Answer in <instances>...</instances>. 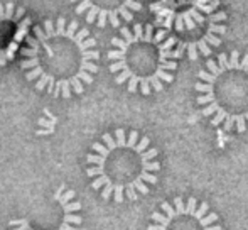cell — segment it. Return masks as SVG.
Instances as JSON below:
<instances>
[{
    "label": "cell",
    "mask_w": 248,
    "mask_h": 230,
    "mask_svg": "<svg viewBox=\"0 0 248 230\" xmlns=\"http://www.w3.org/2000/svg\"><path fill=\"white\" fill-rule=\"evenodd\" d=\"M120 36L111 39L113 49L108 51L110 71L118 85H125L130 93L150 95L172 83L177 58L183 54L174 51L177 43L172 36L166 37L164 29L155 33L152 24H135L134 31L122 27Z\"/></svg>",
    "instance_id": "3"
},
{
    "label": "cell",
    "mask_w": 248,
    "mask_h": 230,
    "mask_svg": "<svg viewBox=\"0 0 248 230\" xmlns=\"http://www.w3.org/2000/svg\"><path fill=\"white\" fill-rule=\"evenodd\" d=\"M31 19L24 7L14 2H0V66L12 61L20 44L29 36Z\"/></svg>",
    "instance_id": "8"
},
{
    "label": "cell",
    "mask_w": 248,
    "mask_h": 230,
    "mask_svg": "<svg viewBox=\"0 0 248 230\" xmlns=\"http://www.w3.org/2000/svg\"><path fill=\"white\" fill-rule=\"evenodd\" d=\"M76 14L85 20L103 29L107 24L118 27L122 22H132L134 12L142 10V3L135 0H83L76 5Z\"/></svg>",
    "instance_id": "9"
},
{
    "label": "cell",
    "mask_w": 248,
    "mask_h": 230,
    "mask_svg": "<svg viewBox=\"0 0 248 230\" xmlns=\"http://www.w3.org/2000/svg\"><path fill=\"white\" fill-rule=\"evenodd\" d=\"M157 16L155 26L172 31L179 51H186L191 61L211 56L226 34V12L219 10V2L206 0H162L150 5Z\"/></svg>",
    "instance_id": "5"
},
{
    "label": "cell",
    "mask_w": 248,
    "mask_h": 230,
    "mask_svg": "<svg viewBox=\"0 0 248 230\" xmlns=\"http://www.w3.org/2000/svg\"><path fill=\"white\" fill-rule=\"evenodd\" d=\"M157 154L159 151L150 146L147 135L117 129L113 134H103L101 142L92 146V152L86 156V174L103 200L134 201L147 195L150 184L157 183V171H160Z\"/></svg>",
    "instance_id": "2"
},
{
    "label": "cell",
    "mask_w": 248,
    "mask_h": 230,
    "mask_svg": "<svg viewBox=\"0 0 248 230\" xmlns=\"http://www.w3.org/2000/svg\"><path fill=\"white\" fill-rule=\"evenodd\" d=\"M196 102L213 127L221 125L225 132L248 131V54H219L209 59L206 69L198 73L194 85Z\"/></svg>",
    "instance_id": "4"
},
{
    "label": "cell",
    "mask_w": 248,
    "mask_h": 230,
    "mask_svg": "<svg viewBox=\"0 0 248 230\" xmlns=\"http://www.w3.org/2000/svg\"><path fill=\"white\" fill-rule=\"evenodd\" d=\"M150 220L147 230H223L218 214L209 212V205L194 197L164 201Z\"/></svg>",
    "instance_id": "6"
},
{
    "label": "cell",
    "mask_w": 248,
    "mask_h": 230,
    "mask_svg": "<svg viewBox=\"0 0 248 230\" xmlns=\"http://www.w3.org/2000/svg\"><path fill=\"white\" fill-rule=\"evenodd\" d=\"M75 190L66 188L62 183L56 193L46 203L47 220H43V212L39 208L27 212L24 217L9 222L10 230H79L78 225L83 224L81 203L75 200Z\"/></svg>",
    "instance_id": "7"
},
{
    "label": "cell",
    "mask_w": 248,
    "mask_h": 230,
    "mask_svg": "<svg viewBox=\"0 0 248 230\" xmlns=\"http://www.w3.org/2000/svg\"><path fill=\"white\" fill-rule=\"evenodd\" d=\"M27 46L20 49L22 68L27 82L37 92H47L54 99L81 95L98 73L100 51L96 41L78 20L46 19L32 27Z\"/></svg>",
    "instance_id": "1"
}]
</instances>
